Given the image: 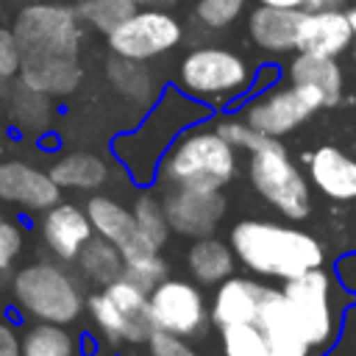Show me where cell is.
<instances>
[{
    "label": "cell",
    "instance_id": "cell-42",
    "mask_svg": "<svg viewBox=\"0 0 356 356\" xmlns=\"http://www.w3.org/2000/svg\"><path fill=\"white\" fill-rule=\"evenodd\" d=\"M345 14H348V19H350V28H353V42H356V6H350Z\"/></svg>",
    "mask_w": 356,
    "mask_h": 356
},
{
    "label": "cell",
    "instance_id": "cell-8",
    "mask_svg": "<svg viewBox=\"0 0 356 356\" xmlns=\"http://www.w3.org/2000/svg\"><path fill=\"white\" fill-rule=\"evenodd\" d=\"M14 298L28 314L58 325L72 323L83 309L78 281L53 261H33L19 267L14 275Z\"/></svg>",
    "mask_w": 356,
    "mask_h": 356
},
{
    "label": "cell",
    "instance_id": "cell-41",
    "mask_svg": "<svg viewBox=\"0 0 356 356\" xmlns=\"http://www.w3.org/2000/svg\"><path fill=\"white\" fill-rule=\"evenodd\" d=\"M261 6H278V8H303L306 0H256Z\"/></svg>",
    "mask_w": 356,
    "mask_h": 356
},
{
    "label": "cell",
    "instance_id": "cell-3",
    "mask_svg": "<svg viewBox=\"0 0 356 356\" xmlns=\"http://www.w3.org/2000/svg\"><path fill=\"white\" fill-rule=\"evenodd\" d=\"M159 175L167 186L222 189L236 175V147L217 128H186L164 153Z\"/></svg>",
    "mask_w": 356,
    "mask_h": 356
},
{
    "label": "cell",
    "instance_id": "cell-30",
    "mask_svg": "<svg viewBox=\"0 0 356 356\" xmlns=\"http://www.w3.org/2000/svg\"><path fill=\"white\" fill-rule=\"evenodd\" d=\"M22 356H75L72 337L58 323H39L22 337Z\"/></svg>",
    "mask_w": 356,
    "mask_h": 356
},
{
    "label": "cell",
    "instance_id": "cell-21",
    "mask_svg": "<svg viewBox=\"0 0 356 356\" xmlns=\"http://www.w3.org/2000/svg\"><path fill=\"white\" fill-rule=\"evenodd\" d=\"M264 292H267V286L253 281V278H239V275L225 278L222 284H217V292H214L211 306H209L211 323L217 328H228V325H239V323H256Z\"/></svg>",
    "mask_w": 356,
    "mask_h": 356
},
{
    "label": "cell",
    "instance_id": "cell-32",
    "mask_svg": "<svg viewBox=\"0 0 356 356\" xmlns=\"http://www.w3.org/2000/svg\"><path fill=\"white\" fill-rule=\"evenodd\" d=\"M222 356H273L264 331L256 323H239L220 328Z\"/></svg>",
    "mask_w": 356,
    "mask_h": 356
},
{
    "label": "cell",
    "instance_id": "cell-26",
    "mask_svg": "<svg viewBox=\"0 0 356 356\" xmlns=\"http://www.w3.org/2000/svg\"><path fill=\"white\" fill-rule=\"evenodd\" d=\"M78 267H81V275L83 278H89V281H95V284H100V286H106V284H111V281H117V278H122V270H125V256H122V250L114 245V242H108L106 236H92L83 248H81V253H78Z\"/></svg>",
    "mask_w": 356,
    "mask_h": 356
},
{
    "label": "cell",
    "instance_id": "cell-9",
    "mask_svg": "<svg viewBox=\"0 0 356 356\" xmlns=\"http://www.w3.org/2000/svg\"><path fill=\"white\" fill-rule=\"evenodd\" d=\"M86 303L92 320L111 342H147L159 331L150 312V292L128 278L106 284L100 292L89 295Z\"/></svg>",
    "mask_w": 356,
    "mask_h": 356
},
{
    "label": "cell",
    "instance_id": "cell-22",
    "mask_svg": "<svg viewBox=\"0 0 356 356\" xmlns=\"http://www.w3.org/2000/svg\"><path fill=\"white\" fill-rule=\"evenodd\" d=\"M309 178L331 200H356V159L337 145L309 153Z\"/></svg>",
    "mask_w": 356,
    "mask_h": 356
},
{
    "label": "cell",
    "instance_id": "cell-13",
    "mask_svg": "<svg viewBox=\"0 0 356 356\" xmlns=\"http://www.w3.org/2000/svg\"><path fill=\"white\" fill-rule=\"evenodd\" d=\"M225 195L220 189H195V186H170L164 195V209L170 228L181 236H209L222 214H225Z\"/></svg>",
    "mask_w": 356,
    "mask_h": 356
},
{
    "label": "cell",
    "instance_id": "cell-12",
    "mask_svg": "<svg viewBox=\"0 0 356 356\" xmlns=\"http://www.w3.org/2000/svg\"><path fill=\"white\" fill-rule=\"evenodd\" d=\"M150 312L159 331L175 337H195L211 320L203 292L184 278H164L150 292Z\"/></svg>",
    "mask_w": 356,
    "mask_h": 356
},
{
    "label": "cell",
    "instance_id": "cell-19",
    "mask_svg": "<svg viewBox=\"0 0 356 356\" xmlns=\"http://www.w3.org/2000/svg\"><path fill=\"white\" fill-rule=\"evenodd\" d=\"M303 8L256 6L248 14V36L264 53H298V28Z\"/></svg>",
    "mask_w": 356,
    "mask_h": 356
},
{
    "label": "cell",
    "instance_id": "cell-43",
    "mask_svg": "<svg viewBox=\"0 0 356 356\" xmlns=\"http://www.w3.org/2000/svg\"><path fill=\"white\" fill-rule=\"evenodd\" d=\"M153 3H156V6H164V8H167V6H170V3H175V0H153Z\"/></svg>",
    "mask_w": 356,
    "mask_h": 356
},
{
    "label": "cell",
    "instance_id": "cell-38",
    "mask_svg": "<svg viewBox=\"0 0 356 356\" xmlns=\"http://www.w3.org/2000/svg\"><path fill=\"white\" fill-rule=\"evenodd\" d=\"M147 348H150V356H197L195 348H189L184 337H175L167 331H156L147 339Z\"/></svg>",
    "mask_w": 356,
    "mask_h": 356
},
{
    "label": "cell",
    "instance_id": "cell-24",
    "mask_svg": "<svg viewBox=\"0 0 356 356\" xmlns=\"http://www.w3.org/2000/svg\"><path fill=\"white\" fill-rule=\"evenodd\" d=\"M234 261H236L234 248H228L225 242H220L214 236H200L186 250V267H189L192 278L206 286H214V284H222L225 278H231Z\"/></svg>",
    "mask_w": 356,
    "mask_h": 356
},
{
    "label": "cell",
    "instance_id": "cell-29",
    "mask_svg": "<svg viewBox=\"0 0 356 356\" xmlns=\"http://www.w3.org/2000/svg\"><path fill=\"white\" fill-rule=\"evenodd\" d=\"M75 11L83 25L108 36L114 28H120L136 11V3L134 0H81L75 6Z\"/></svg>",
    "mask_w": 356,
    "mask_h": 356
},
{
    "label": "cell",
    "instance_id": "cell-15",
    "mask_svg": "<svg viewBox=\"0 0 356 356\" xmlns=\"http://www.w3.org/2000/svg\"><path fill=\"white\" fill-rule=\"evenodd\" d=\"M256 325L264 331L273 356H312V345L284 295V289H270L261 298Z\"/></svg>",
    "mask_w": 356,
    "mask_h": 356
},
{
    "label": "cell",
    "instance_id": "cell-40",
    "mask_svg": "<svg viewBox=\"0 0 356 356\" xmlns=\"http://www.w3.org/2000/svg\"><path fill=\"white\" fill-rule=\"evenodd\" d=\"M348 0H306L303 8L306 11H342Z\"/></svg>",
    "mask_w": 356,
    "mask_h": 356
},
{
    "label": "cell",
    "instance_id": "cell-11",
    "mask_svg": "<svg viewBox=\"0 0 356 356\" xmlns=\"http://www.w3.org/2000/svg\"><path fill=\"white\" fill-rule=\"evenodd\" d=\"M314 111H320V106L306 89H300L295 83H289V86L273 83L261 92H253L250 100L242 106L239 117L259 134L281 139V136L292 134L295 128H300Z\"/></svg>",
    "mask_w": 356,
    "mask_h": 356
},
{
    "label": "cell",
    "instance_id": "cell-25",
    "mask_svg": "<svg viewBox=\"0 0 356 356\" xmlns=\"http://www.w3.org/2000/svg\"><path fill=\"white\" fill-rule=\"evenodd\" d=\"M106 78L125 100L136 106H147L156 97V81H153V72L147 70V61L111 53V58L106 61Z\"/></svg>",
    "mask_w": 356,
    "mask_h": 356
},
{
    "label": "cell",
    "instance_id": "cell-36",
    "mask_svg": "<svg viewBox=\"0 0 356 356\" xmlns=\"http://www.w3.org/2000/svg\"><path fill=\"white\" fill-rule=\"evenodd\" d=\"M19 67H22V53H19L17 36L14 31L0 28V83L19 78Z\"/></svg>",
    "mask_w": 356,
    "mask_h": 356
},
{
    "label": "cell",
    "instance_id": "cell-35",
    "mask_svg": "<svg viewBox=\"0 0 356 356\" xmlns=\"http://www.w3.org/2000/svg\"><path fill=\"white\" fill-rule=\"evenodd\" d=\"M214 128L220 131V136L222 139H228L236 150H253L259 142H261V136L264 134H259L256 128H250L242 117H220L217 122H214Z\"/></svg>",
    "mask_w": 356,
    "mask_h": 356
},
{
    "label": "cell",
    "instance_id": "cell-44",
    "mask_svg": "<svg viewBox=\"0 0 356 356\" xmlns=\"http://www.w3.org/2000/svg\"><path fill=\"white\" fill-rule=\"evenodd\" d=\"M134 3H136V6H142V3H153V0H134Z\"/></svg>",
    "mask_w": 356,
    "mask_h": 356
},
{
    "label": "cell",
    "instance_id": "cell-6",
    "mask_svg": "<svg viewBox=\"0 0 356 356\" xmlns=\"http://www.w3.org/2000/svg\"><path fill=\"white\" fill-rule=\"evenodd\" d=\"M248 178L253 189L284 217L306 220L312 211L309 181L300 175L286 147L275 136H261V142L248 156Z\"/></svg>",
    "mask_w": 356,
    "mask_h": 356
},
{
    "label": "cell",
    "instance_id": "cell-10",
    "mask_svg": "<svg viewBox=\"0 0 356 356\" xmlns=\"http://www.w3.org/2000/svg\"><path fill=\"white\" fill-rule=\"evenodd\" d=\"M184 39L181 19L167 11L164 6L153 8H136L120 28H114L106 42L114 56L136 58V61H153L172 47H178Z\"/></svg>",
    "mask_w": 356,
    "mask_h": 356
},
{
    "label": "cell",
    "instance_id": "cell-39",
    "mask_svg": "<svg viewBox=\"0 0 356 356\" xmlns=\"http://www.w3.org/2000/svg\"><path fill=\"white\" fill-rule=\"evenodd\" d=\"M0 356H22V342L17 331L0 320Z\"/></svg>",
    "mask_w": 356,
    "mask_h": 356
},
{
    "label": "cell",
    "instance_id": "cell-7",
    "mask_svg": "<svg viewBox=\"0 0 356 356\" xmlns=\"http://www.w3.org/2000/svg\"><path fill=\"white\" fill-rule=\"evenodd\" d=\"M284 295L312 345V350L325 353L342 331V303L339 286L323 267H314L298 278L284 281Z\"/></svg>",
    "mask_w": 356,
    "mask_h": 356
},
{
    "label": "cell",
    "instance_id": "cell-20",
    "mask_svg": "<svg viewBox=\"0 0 356 356\" xmlns=\"http://www.w3.org/2000/svg\"><path fill=\"white\" fill-rule=\"evenodd\" d=\"M353 42V28L345 11H306L298 28V53L342 56Z\"/></svg>",
    "mask_w": 356,
    "mask_h": 356
},
{
    "label": "cell",
    "instance_id": "cell-18",
    "mask_svg": "<svg viewBox=\"0 0 356 356\" xmlns=\"http://www.w3.org/2000/svg\"><path fill=\"white\" fill-rule=\"evenodd\" d=\"M42 236L61 261H72L78 259L81 248L95 236V225L89 214L75 203H56L44 211Z\"/></svg>",
    "mask_w": 356,
    "mask_h": 356
},
{
    "label": "cell",
    "instance_id": "cell-33",
    "mask_svg": "<svg viewBox=\"0 0 356 356\" xmlns=\"http://www.w3.org/2000/svg\"><path fill=\"white\" fill-rule=\"evenodd\" d=\"M167 275V264L164 259L159 256V250H147L142 256H131L125 259V270H122V278H128L131 284L142 286L145 292H153Z\"/></svg>",
    "mask_w": 356,
    "mask_h": 356
},
{
    "label": "cell",
    "instance_id": "cell-34",
    "mask_svg": "<svg viewBox=\"0 0 356 356\" xmlns=\"http://www.w3.org/2000/svg\"><path fill=\"white\" fill-rule=\"evenodd\" d=\"M248 0H197L195 3V19L209 31H222L231 22L239 19Z\"/></svg>",
    "mask_w": 356,
    "mask_h": 356
},
{
    "label": "cell",
    "instance_id": "cell-2",
    "mask_svg": "<svg viewBox=\"0 0 356 356\" xmlns=\"http://www.w3.org/2000/svg\"><path fill=\"white\" fill-rule=\"evenodd\" d=\"M231 248L236 259L256 275L267 278H298L314 267H323V245L300 228L270 222V220H242L231 228Z\"/></svg>",
    "mask_w": 356,
    "mask_h": 356
},
{
    "label": "cell",
    "instance_id": "cell-31",
    "mask_svg": "<svg viewBox=\"0 0 356 356\" xmlns=\"http://www.w3.org/2000/svg\"><path fill=\"white\" fill-rule=\"evenodd\" d=\"M134 217L139 222V231L145 234V239L150 242L153 250H159L167 236H170V220H167V209H164V197H156L153 192H142L134 200Z\"/></svg>",
    "mask_w": 356,
    "mask_h": 356
},
{
    "label": "cell",
    "instance_id": "cell-16",
    "mask_svg": "<svg viewBox=\"0 0 356 356\" xmlns=\"http://www.w3.org/2000/svg\"><path fill=\"white\" fill-rule=\"evenodd\" d=\"M86 214H89V220L95 225V234H100L108 242H114L122 250L125 259L142 256V253L153 250L150 242L145 239V234L139 231V222H136L134 211H128L120 200L106 197V195H97V197L89 200Z\"/></svg>",
    "mask_w": 356,
    "mask_h": 356
},
{
    "label": "cell",
    "instance_id": "cell-4",
    "mask_svg": "<svg viewBox=\"0 0 356 356\" xmlns=\"http://www.w3.org/2000/svg\"><path fill=\"white\" fill-rule=\"evenodd\" d=\"M256 67L236 50L220 44L192 47L178 64V83L189 97L209 108H222L253 92Z\"/></svg>",
    "mask_w": 356,
    "mask_h": 356
},
{
    "label": "cell",
    "instance_id": "cell-5",
    "mask_svg": "<svg viewBox=\"0 0 356 356\" xmlns=\"http://www.w3.org/2000/svg\"><path fill=\"white\" fill-rule=\"evenodd\" d=\"M22 61L25 58H78L83 42V22L75 6L28 3L11 25Z\"/></svg>",
    "mask_w": 356,
    "mask_h": 356
},
{
    "label": "cell",
    "instance_id": "cell-17",
    "mask_svg": "<svg viewBox=\"0 0 356 356\" xmlns=\"http://www.w3.org/2000/svg\"><path fill=\"white\" fill-rule=\"evenodd\" d=\"M289 83L306 89L320 108H331L342 100L345 75L334 56H317V53H298L286 67Z\"/></svg>",
    "mask_w": 356,
    "mask_h": 356
},
{
    "label": "cell",
    "instance_id": "cell-1",
    "mask_svg": "<svg viewBox=\"0 0 356 356\" xmlns=\"http://www.w3.org/2000/svg\"><path fill=\"white\" fill-rule=\"evenodd\" d=\"M209 117V106L189 97L181 86H167L153 108L147 111V117L142 120V125L131 134H122L114 139V153L117 159L128 167V172L134 175V181H153L156 164L164 159V153L170 150V145L192 125H197L200 120Z\"/></svg>",
    "mask_w": 356,
    "mask_h": 356
},
{
    "label": "cell",
    "instance_id": "cell-27",
    "mask_svg": "<svg viewBox=\"0 0 356 356\" xmlns=\"http://www.w3.org/2000/svg\"><path fill=\"white\" fill-rule=\"evenodd\" d=\"M50 175L67 189H97L108 175V167L95 153H67L50 167Z\"/></svg>",
    "mask_w": 356,
    "mask_h": 356
},
{
    "label": "cell",
    "instance_id": "cell-37",
    "mask_svg": "<svg viewBox=\"0 0 356 356\" xmlns=\"http://www.w3.org/2000/svg\"><path fill=\"white\" fill-rule=\"evenodd\" d=\"M22 250V231L14 220L0 214V273H6Z\"/></svg>",
    "mask_w": 356,
    "mask_h": 356
},
{
    "label": "cell",
    "instance_id": "cell-28",
    "mask_svg": "<svg viewBox=\"0 0 356 356\" xmlns=\"http://www.w3.org/2000/svg\"><path fill=\"white\" fill-rule=\"evenodd\" d=\"M50 117H53L50 97L25 86L22 81H17V86L11 92V120L25 131H42V128H47Z\"/></svg>",
    "mask_w": 356,
    "mask_h": 356
},
{
    "label": "cell",
    "instance_id": "cell-23",
    "mask_svg": "<svg viewBox=\"0 0 356 356\" xmlns=\"http://www.w3.org/2000/svg\"><path fill=\"white\" fill-rule=\"evenodd\" d=\"M83 78L78 58H25L19 67V81L47 97H64L78 89Z\"/></svg>",
    "mask_w": 356,
    "mask_h": 356
},
{
    "label": "cell",
    "instance_id": "cell-14",
    "mask_svg": "<svg viewBox=\"0 0 356 356\" xmlns=\"http://www.w3.org/2000/svg\"><path fill=\"white\" fill-rule=\"evenodd\" d=\"M58 184L50 172L25 161H0V200L25 211H47L58 203Z\"/></svg>",
    "mask_w": 356,
    "mask_h": 356
}]
</instances>
